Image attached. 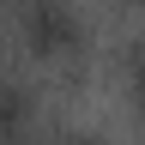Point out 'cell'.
Returning <instances> with one entry per match:
<instances>
[{
	"mask_svg": "<svg viewBox=\"0 0 145 145\" xmlns=\"http://www.w3.org/2000/svg\"><path fill=\"white\" fill-rule=\"evenodd\" d=\"M24 42L42 54V61H67V54H79V42H85V24H79V12H72L67 0H30L24 6Z\"/></svg>",
	"mask_w": 145,
	"mask_h": 145,
	"instance_id": "1",
	"label": "cell"
},
{
	"mask_svg": "<svg viewBox=\"0 0 145 145\" xmlns=\"http://www.w3.org/2000/svg\"><path fill=\"white\" fill-rule=\"evenodd\" d=\"M24 127H30V91L0 79V145H18Z\"/></svg>",
	"mask_w": 145,
	"mask_h": 145,
	"instance_id": "2",
	"label": "cell"
},
{
	"mask_svg": "<svg viewBox=\"0 0 145 145\" xmlns=\"http://www.w3.org/2000/svg\"><path fill=\"white\" fill-rule=\"evenodd\" d=\"M133 97H139V109H145V42L133 48Z\"/></svg>",
	"mask_w": 145,
	"mask_h": 145,
	"instance_id": "3",
	"label": "cell"
},
{
	"mask_svg": "<svg viewBox=\"0 0 145 145\" xmlns=\"http://www.w3.org/2000/svg\"><path fill=\"white\" fill-rule=\"evenodd\" d=\"M54 145H97V139H85V133H72V139H54Z\"/></svg>",
	"mask_w": 145,
	"mask_h": 145,
	"instance_id": "4",
	"label": "cell"
}]
</instances>
